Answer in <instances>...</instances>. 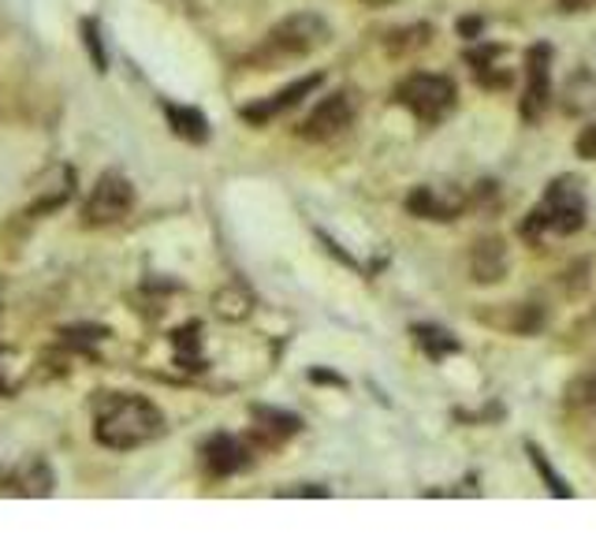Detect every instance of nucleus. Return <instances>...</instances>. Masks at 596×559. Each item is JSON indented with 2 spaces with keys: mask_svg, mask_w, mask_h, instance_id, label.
<instances>
[{
  "mask_svg": "<svg viewBox=\"0 0 596 559\" xmlns=\"http://www.w3.org/2000/svg\"><path fill=\"white\" fill-rule=\"evenodd\" d=\"M161 433H164V414L157 411V403L131 392H112L105 400H97L94 436L97 444L112 447V452H131V447L157 441Z\"/></svg>",
  "mask_w": 596,
  "mask_h": 559,
  "instance_id": "nucleus-1",
  "label": "nucleus"
},
{
  "mask_svg": "<svg viewBox=\"0 0 596 559\" xmlns=\"http://www.w3.org/2000/svg\"><path fill=\"white\" fill-rule=\"evenodd\" d=\"M585 217H589V201H585L582 179L559 176L533 206L526 224H522V236L530 242H541L544 236H574L585 228Z\"/></svg>",
  "mask_w": 596,
  "mask_h": 559,
  "instance_id": "nucleus-2",
  "label": "nucleus"
},
{
  "mask_svg": "<svg viewBox=\"0 0 596 559\" xmlns=\"http://www.w3.org/2000/svg\"><path fill=\"white\" fill-rule=\"evenodd\" d=\"M328 38H332V30H328V23L321 15H314V12L287 15L284 23H276L269 34H265V42L254 49L250 64L276 68V64H284V60L310 56L321 45H328Z\"/></svg>",
  "mask_w": 596,
  "mask_h": 559,
  "instance_id": "nucleus-3",
  "label": "nucleus"
},
{
  "mask_svg": "<svg viewBox=\"0 0 596 559\" xmlns=\"http://www.w3.org/2000/svg\"><path fill=\"white\" fill-rule=\"evenodd\" d=\"M395 105H403L407 112H414L418 124L433 127L440 120H448V112L455 108L459 90L448 75H433V71H418V75L403 79L395 86Z\"/></svg>",
  "mask_w": 596,
  "mask_h": 559,
  "instance_id": "nucleus-4",
  "label": "nucleus"
},
{
  "mask_svg": "<svg viewBox=\"0 0 596 559\" xmlns=\"http://www.w3.org/2000/svg\"><path fill=\"white\" fill-rule=\"evenodd\" d=\"M131 209H135V187H131V179L123 172L109 168L101 172L86 206H82V224L86 228H109V224H120Z\"/></svg>",
  "mask_w": 596,
  "mask_h": 559,
  "instance_id": "nucleus-5",
  "label": "nucleus"
},
{
  "mask_svg": "<svg viewBox=\"0 0 596 559\" xmlns=\"http://www.w3.org/2000/svg\"><path fill=\"white\" fill-rule=\"evenodd\" d=\"M354 112H358V101L351 90H336V94L317 101L310 116L298 124V135L310 138V142H328V138H336L339 131L351 127Z\"/></svg>",
  "mask_w": 596,
  "mask_h": 559,
  "instance_id": "nucleus-6",
  "label": "nucleus"
},
{
  "mask_svg": "<svg viewBox=\"0 0 596 559\" xmlns=\"http://www.w3.org/2000/svg\"><path fill=\"white\" fill-rule=\"evenodd\" d=\"M552 97V49L530 45L526 49V90H522V120L537 124Z\"/></svg>",
  "mask_w": 596,
  "mask_h": 559,
  "instance_id": "nucleus-7",
  "label": "nucleus"
},
{
  "mask_svg": "<svg viewBox=\"0 0 596 559\" xmlns=\"http://www.w3.org/2000/svg\"><path fill=\"white\" fill-rule=\"evenodd\" d=\"M325 83V75H306V79H295L291 86H284L280 94H269L261 101H254V105H243L239 116L246 120V124H269V120L284 116L287 108H295L302 97H310L317 86Z\"/></svg>",
  "mask_w": 596,
  "mask_h": 559,
  "instance_id": "nucleus-8",
  "label": "nucleus"
},
{
  "mask_svg": "<svg viewBox=\"0 0 596 559\" xmlns=\"http://www.w3.org/2000/svg\"><path fill=\"white\" fill-rule=\"evenodd\" d=\"M202 459H205V470L213 477H232L250 466V444L239 441V436L232 433H217L209 436L202 447Z\"/></svg>",
  "mask_w": 596,
  "mask_h": 559,
  "instance_id": "nucleus-9",
  "label": "nucleus"
},
{
  "mask_svg": "<svg viewBox=\"0 0 596 559\" xmlns=\"http://www.w3.org/2000/svg\"><path fill=\"white\" fill-rule=\"evenodd\" d=\"M462 206H466V198L459 190H436V187H414L407 198V209L425 220H455Z\"/></svg>",
  "mask_w": 596,
  "mask_h": 559,
  "instance_id": "nucleus-10",
  "label": "nucleus"
},
{
  "mask_svg": "<svg viewBox=\"0 0 596 559\" xmlns=\"http://www.w3.org/2000/svg\"><path fill=\"white\" fill-rule=\"evenodd\" d=\"M302 429V422L287 411H276V406H254V441L265 447L284 444L287 436H295Z\"/></svg>",
  "mask_w": 596,
  "mask_h": 559,
  "instance_id": "nucleus-11",
  "label": "nucleus"
},
{
  "mask_svg": "<svg viewBox=\"0 0 596 559\" xmlns=\"http://www.w3.org/2000/svg\"><path fill=\"white\" fill-rule=\"evenodd\" d=\"M470 272L477 283H500L507 277V247L500 239H481L470 258Z\"/></svg>",
  "mask_w": 596,
  "mask_h": 559,
  "instance_id": "nucleus-12",
  "label": "nucleus"
},
{
  "mask_svg": "<svg viewBox=\"0 0 596 559\" xmlns=\"http://www.w3.org/2000/svg\"><path fill=\"white\" fill-rule=\"evenodd\" d=\"M164 116H168V127L176 131L179 138L194 142V146H202V142L209 138V120H205L198 108L172 105V101H164Z\"/></svg>",
  "mask_w": 596,
  "mask_h": 559,
  "instance_id": "nucleus-13",
  "label": "nucleus"
},
{
  "mask_svg": "<svg viewBox=\"0 0 596 559\" xmlns=\"http://www.w3.org/2000/svg\"><path fill=\"white\" fill-rule=\"evenodd\" d=\"M410 332H414L418 348L425 351L433 362H444L448 354H459V340L448 329H440V324H414Z\"/></svg>",
  "mask_w": 596,
  "mask_h": 559,
  "instance_id": "nucleus-14",
  "label": "nucleus"
},
{
  "mask_svg": "<svg viewBox=\"0 0 596 559\" xmlns=\"http://www.w3.org/2000/svg\"><path fill=\"white\" fill-rule=\"evenodd\" d=\"M198 324H187V329H179L172 335V343H176L179 351V362H191V370H202V359H198Z\"/></svg>",
  "mask_w": 596,
  "mask_h": 559,
  "instance_id": "nucleus-15",
  "label": "nucleus"
},
{
  "mask_svg": "<svg viewBox=\"0 0 596 559\" xmlns=\"http://www.w3.org/2000/svg\"><path fill=\"white\" fill-rule=\"evenodd\" d=\"M526 447H530V455H533V466H537V470H541V477H548L552 493H556V496H571L567 482H563V477H559L556 470H552V463L544 459V452H541V447H533V444H526Z\"/></svg>",
  "mask_w": 596,
  "mask_h": 559,
  "instance_id": "nucleus-16",
  "label": "nucleus"
},
{
  "mask_svg": "<svg viewBox=\"0 0 596 559\" xmlns=\"http://www.w3.org/2000/svg\"><path fill=\"white\" fill-rule=\"evenodd\" d=\"M82 38H86V49L94 53L97 71H109V56H105V45H101V30H97L94 19H86V23H82Z\"/></svg>",
  "mask_w": 596,
  "mask_h": 559,
  "instance_id": "nucleus-17",
  "label": "nucleus"
},
{
  "mask_svg": "<svg viewBox=\"0 0 596 559\" xmlns=\"http://www.w3.org/2000/svg\"><path fill=\"white\" fill-rule=\"evenodd\" d=\"M571 403L596 411V373H589V377H578L571 384Z\"/></svg>",
  "mask_w": 596,
  "mask_h": 559,
  "instance_id": "nucleus-18",
  "label": "nucleus"
},
{
  "mask_svg": "<svg viewBox=\"0 0 596 559\" xmlns=\"http://www.w3.org/2000/svg\"><path fill=\"white\" fill-rule=\"evenodd\" d=\"M12 351L0 348V395H12L19 389V370H12Z\"/></svg>",
  "mask_w": 596,
  "mask_h": 559,
  "instance_id": "nucleus-19",
  "label": "nucleus"
},
{
  "mask_svg": "<svg viewBox=\"0 0 596 559\" xmlns=\"http://www.w3.org/2000/svg\"><path fill=\"white\" fill-rule=\"evenodd\" d=\"M578 154H582L585 161H596V124L582 127V135H578Z\"/></svg>",
  "mask_w": 596,
  "mask_h": 559,
  "instance_id": "nucleus-20",
  "label": "nucleus"
},
{
  "mask_svg": "<svg viewBox=\"0 0 596 559\" xmlns=\"http://www.w3.org/2000/svg\"><path fill=\"white\" fill-rule=\"evenodd\" d=\"M563 12H585V8H593L596 0H559Z\"/></svg>",
  "mask_w": 596,
  "mask_h": 559,
  "instance_id": "nucleus-21",
  "label": "nucleus"
},
{
  "mask_svg": "<svg viewBox=\"0 0 596 559\" xmlns=\"http://www.w3.org/2000/svg\"><path fill=\"white\" fill-rule=\"evenodd\" d=\"M481 27H485V23H481V19H462V23H459V30H462V34H466V38H477V30Z\"/></svg>",
  "mask_w": 596,
  "mask_h": 559,
  "instance_id": "nucleus-22",
  "label": "nucleus"
},
{
  "mask_svg": "<svg viewBox=\"0 0 596 559\" xmlns=\"http://www.w3.org/2000/svg\"><path fill=\"white\" fill-rule=\"evenodd\" d=\"M314 381H328V384H343V377H336V373H321V370H314Z\"/></svg>",
  "mask_w": 596,
  "mask_h": 559,
  "instance_id": "nucleus-23",
  "label": "nucleus"
},
{
  "mask_svg": "<svg viewBox=\"0 0 596 559\" xmlns=\"http://www.w3.org/2000/svg\"><path fill=\"white\" fill-rule=\"evenodd\" d=\"M366 4H392V0H366Z\"/></svg>",
  "mask_w": 596,
  "mask_h": 559,
  "instance_id": "nucleus-24",
  "label": "nucleus"
}]
</instances>
